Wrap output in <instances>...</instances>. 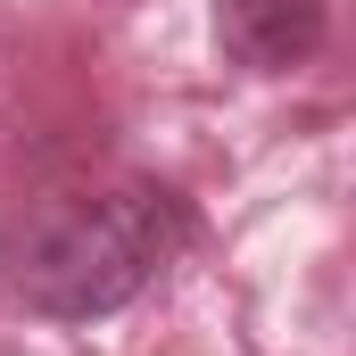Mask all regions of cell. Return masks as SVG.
<instances>
[{"label": "cell", "instance_id": "2", "mask_svg": "<svg viewBox=\"0 0 356 356\" xmlns=\"http://www.w3.org/2000/svg\"><path fill=\"white\" fill-rule=\"evenodd\" d=\"M216 42L249 75H290L323 50V0H216Z\"/></svg>", "mask_w": 356, "mask_h": 356}, {"label": "cell", "instance_id": "1", "mask_svg": "<svg viewBox=\"0 0 356 356\" xmlns=\"http://www.w3.org/2000/svg\"><path fill=\"white\" fill-rule=\"evenodd\" d=\"M191 232V199L166 182H116L99 199L42 207L8 241V298L42 323H99L175 266Z\"/></svg>", "mask_w": 356, "mask_h": 356}]
</instances>
